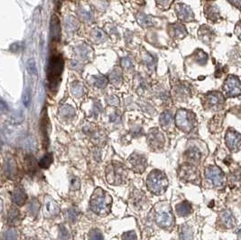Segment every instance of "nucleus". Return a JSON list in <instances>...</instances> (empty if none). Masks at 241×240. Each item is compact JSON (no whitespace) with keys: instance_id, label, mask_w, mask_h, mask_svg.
<instances>
[{"instance_id":"nucleus-7","label":"nucleus","mask_w":241,"mask_h":240,"mask_svg":"<svg viewBox=\"0 0 241 240\" xmlns=\"http://www.w3.org/2000/svg\"><path fill=\"white\" fill-rule=\"evenodd\" d=\"M128 163L132 170H134L137 172H143L146 167L147 160L143 155L135 154L130 156V158L128 159Z\"/></svg>"},{"instance_id":"nucleus-16","label":"nucleus","mask_w":241,"mask_h":240,"mask_svg":"<svg viewBox=\"0 0 241 240\" xmlns=\"http://www.w3.org/2000/svg\"><path fill=\"white\" fill-rule=\"evenodd\" d=\"M187 156H188V159L190 161H192V163H199L200 160H201V156H202V154L201 152L196 149V148H192L190 149L187 153H186Z\"/></svg>"},{"instance_id":"nucleus-11","label":"nucleus","mask_w":241,"mask_h":240,"mask_svg":"<svg viewBox=\"0 0 241 240\" xmlns=\"http://www.w3.org/2000/svg\"><path fill=\"white\" fill-rule=\"evenodd\" d=\"M219 220L221 224L227 228H231L235 225V218L229 210H223L219 215Z\"/></svg>"},{"instance_id":"nucleus-26","label":"nucleus","mask_w":241,"mask_h":240,"mask_svg":"<svg viewBox=\"0 0 241 240\" xmlns=\"http://www.w3.org/2000/svg\"><path fill=\"white\" fill-rule=\"evenodd\" d=\"M61 240H67L68 238V232L65 228L61 227V231H60V236H59Z\"/></svg>"},{"instance_id":"nucleus-4","label":"nucleus","mask_w":241,"mask_h":240,"mask_svg":"<svg viewBox=\"0 0 241 240\" xmlns=\"http://www.w3.org/2000/svg\"><path fill=\"white\" fill-rule=\"evenodd\" d=\"M154 219H155V222L160 227L166 228V229L172 228L173 226V222H174L172 211L170 209H165V208L156 211L154 215Z\"/></svg>"},{"instance_id":"nucleus-18","label":"nucleus","mask_w":241,"mask_h":240,"mask_svg":"<svg viewBox=\"0 0 241 240\" xmlns=\"http://www.w3.org/2000/svg\"><path fill=\"white\" fill-rule=\"evenodd\" d=\"M17 233L14 228H8L3 235V240H16Z\"/></svg>"},{"instance_id":"nucleus-1","label":"nucleus","mask_w":241,"mask_h":240,"mask_svg":"<svg viewBox=\"0 0 241 240\" xmlns=\"http://www.w3.org/2000/svg\"><path fill=\"white\" fill-rule=\"evenodd\" d=\"M112 200L110 196L101 189H96L90 199L91 210L100 216H106L109 213Z\"/></svg>"},{"instance_id":"nucleus-13","label":"nucleus","mask_w":241,"mask_h":240,"mask_svg":"<svg viewBox=\"0 0 241 240\" xmlns=\"http://www.w3.org/2000/svg\"><path fill=\"white\" fill-rule=\"evenodd\" d=\"M180 176L182 178V180L192 181L196 178V171L191 165H184L181 168Z\"/></svg>"},{"instance_id":"nucleus-10","label":"nucleus","mask_w":241,"mask_h":240,"mask_svg":"<svg viewBox=\"0 0 241 240\" xmlns=\"http://www.w3.org/2000/svg\"><path fill=\"white\" fill-rule=\"evenodd\" d=\"M177 124L184 131H190L193 127L192 120L188 116L187 112H179L177 116Z\"/></svg>"},{"instance_id":"nucleus-27","label":"nucleus","mask_w":241,"mask_h":240,"mask_svg":"<svg viewBox=\"0 0 241 240\" xmlns=\"http://www.w3.org/2000/svg\"><path fill=\"white\" fill-rule=\"evenodd\" d=\"M171 122V116L168 114H164L163 117H161V123L163 125H168Z\"/></svg>"},{"instance_id":"nucleus-6","label":"nucleus","mask_w":241,"mask_h":240,"mask_svg":"<svg viewBox=\"0 0 241 240\" xmlns=\"http://www.w3.org/2000/svg\"><path fill=\"white\" fill-rule=\"evenodd\" d=\"M205 175L209 181L217 187H221L225 183V175L223 171L218 167L209 166L205 171Z\"/></svg>"},{"instance_id":"nucleus-19","label":"nucleus","mask_w":241,"mask_h":240,"mask_svg":"<svg viewBox=\"0 0 241 240\" xmlns=\"http://www.w3.org/2000/svg\"><path fill=\"white\" fill-rule=\"evenodd\" d=\"M19 218V210L17 208H15V207H12L9 210V214H8V220L9 222H13L15 223V220H17Z\"/></svg>"},{"instance_id":"nucleus-12","label":"nucleus","mask_w":241,"mask_h":240,"mask_svg":"<svg viewBox=\"0 0 241 240\" xmlns=\"http://www.w3.org/2000/svg\"><path fill=\"white\" fill-rule=\"evenodd\" d=\"M12 199L14 203L18 206H22L25 203L27 200V195L23 189H15L13 192Z\"/></svg>"},{"instance_id":"nucleus-23","label":"nucleus","mask_w":241,"mask_h":240,"mask_svg":"<svg viewBox=\"0 0 241 240\" xmlns=\"http://www.w3.org/2000/svg\"><path fill=\"white\" fill-rule=\"evenodd\" d=\"M6 164H7V165H6V168H5V170H6V174H8V175H12V174H14V173H15V164L13 162H8Z\"/></svg>"},{"instance_id":"nucleus-2","label":"nucleus","mask_w":241,"mask_h":240,"mask_svg":"<svg viewBox=\"0 0 241 240\" xmlns=\"http://www.w3.org/2000/svg\"><path fill=\"white\" fill-rule=\"evenodd\" d=\"M169 185L166 175L160 171H153L147 177L146 186L148 190L154 194L164 193Z\"/></svg>"},{"instance_id":"nucleus-29","label":"nucleus","mask_w":241,"mask_h":240,"mask_svg":"<svg viewBox=\"0 0 241 240\" xmlns=\"http://www.w3.org/2000/svg\"><path fill=\"white\" fill-rule=\"evenodd\" d=\"M2 210H3V201H2V200L0 199V213L2 212Z\"/></svg>"},{"instance_id":"nucleus-14","label":"nucleus","mask_w":241,"mask_h":240,"mask_svg":"<svg viewBox=\"0 0 241 240\" xmlns=\"http://www.w3.org/2000/svg\"><path fill=\"white\" fill-rule=\"evenodd\" d=\"M175 209L177 211V213L181 216V217H185L188 216L192 213V205L188 202V201H183L180 204L175 207Z\"/></svg>"},{"instance_id":"nucleus-15","label":"nucleus","mask_w":241,"mask_h":240,"mask_svg":"<svg viewBox=\"0 0 241 240\" xmlns=\"http://www.w3.org/2000/svg\"><path fill=\"white\" fill-rule=\"evenodd\" d=\"M163 136L159 135V134H152L150 137L148 138V143L152 147L154 148H158V147H162L163 145Z\"/></svg>"},{"instance_id":"nucleus-24","label":"nucleus","mask_w":241,"mask_h":240,"mask_svg":"<svg viewBox=\"0 0 241 240\" xmlns=\"http://www.w3.org/2000/svg\"><path fill=\"white\" fill-rule=\"evenodd\" d=\"M39 208H40V206H39V204H38V201H32V203L30 204V207H29V210L33 213V214H35V215H37V213H38V210H39Z\"/></svg>"},{"instance_id":"nucleus-5","label":"nucleus","mask_w":241,"mask_h":240,"mask_svg":"<svg viewBox=\"0 0 241 240\" xmlns=\"http://www.w3.org/2000/svg\"><path fill=\"white\" fill-rule=\"evenodd\" d=\"M63 70V60L61 56H54L53 57L50 69H49V80L52 86H55L57 84V79L60 78V75Z\"/></svg>"},{"instance_id":"nucleus-8","label":"nucleus","mask_w":241,"mask_h":240,"mask_svg":"<svg viewBox=\"0 0 241 240\" xmlns=\"http://www.w3.org/2000/svg\"><path fill=\"white\" fill-rule=\"evenodd\" d=\"M60 212L59 205L51 198H47L45 200V203L43 206V216L47 218H53L57 216Z\"/></svg>"},{"instance_id":"nucleus-22","label":"nucleus","mask_w":241,"mask_h":240,"mask_svg":"<svg viewBox=\"0 0 241 240\" xmlns=\"http://www.w3.org/2000/svg\"><path fill=\"white\" fill-rule=\"evenodd\" d=\"M31 101V94L30 91L28 90H25L24 94H23V103L25 106H28Z\"/></svg>"},{"instance_id":"nucleus-17","label":"nucleus","mask_w":241,"mask_h":240,"mask_svg":"<svg viewBox=\"0 0 241 240\" xmlns=\"http://www.w3.org/2000/svg\"><path fill=\"white\" fill-rule=\"evenodd\" d=\"M53 160V154H52L51 153H49V154H45V155H44V156L39 161L38 165H39L41 168H42V169H47V168H49L50 165L52 164Z\"/></svg>"},{"instance_id":"nucleus-3","label":"nucleus","mask_w":241,"mask_h":240,"mask_svg":"<svg viewBox=\"0 0 241 240\" xmlns=\"http://www.w3.org/2000/svg\"><path fill=\"white\" fill-rule=\"evenodd\" d=\"M127 175L125 166L120 164H112L107 168V179L109 183L120 184L124 183Z\"/></svg>"},{"instance_id":"nucleus-9","label":"nucleus","mask_w":241,"mask_h":240,"mask_svg":"<svg viewBox=\"0 0 241 240\" xmlns=\"http://www.w3.org/2000/svg\"><path fill=\"white\" fill-rule=\"evenodd\" d=\"M226 144L232 152H238L240 148V136L235 131H229L226 136Z\"/></svg>"},{"instance_id":"nucleus-28","label":"nucleus","mask_w":241,"mask_h":240,"mask_svg":"<svg viewBox=\"0 0 241 240\" xmlns=\"http://www.w3.org/2000/svg\"><path fill=\"white\" fill-rule=\"evenodd\" d=\"M68 217H69V218L70 220H74V219L76 218V217H77V213H76V211H75L74 209H70V210H69V211H68Z\"/></svg>"},{"instance_id":"nucleus-21","label":"nucleus","mask_w":241,"mask_h":240,"mask_svg":"<svg viewBox=\"0 0 241 240\" xmlns=\"http://www.w3.org/2000/svg\"><path fill=\"white\" fill-rule=\"evenodd\" d=\"M27 69H28L29 73H31V74H36L37 73V69H36L35 60L30 59L27 62Z\"/></svg>"},{"instance_id":"nucleus-25","label":"nucleus","mask_w":241,"mask_h":240,"mask_svg":"<svg viewBox=\"0 0 241 240\" xmlns=\"http://www.w3.org/2000/svg\"><path fill=\"white\" fill-rule=\"evenodd\" d=\"M123 240H137V236L135 232H127L123 235L122 237Z\"/></svg>"},{"instance_id":"nucleus-20","label":"nucleus","mask_w":241,"mask_h":240,"mask_svg":"<svg viewBox=\"0 0 241 240\" xmlns=\"http://www.w3.org/2000/svg\"><path fill=\"white\" fill-rule=\"evenodd\" d=\"M90 240H103V236L99 230H92L89 235Z\"/></svg>"}]
</instances>
